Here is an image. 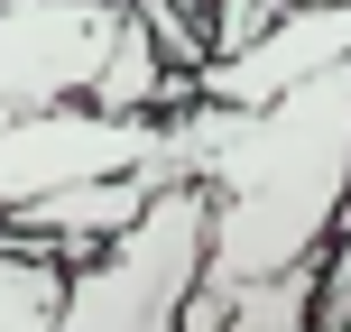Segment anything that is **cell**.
<instances>
[{
	"instance_id": "7",
	"label": "cell",
	"mask_w": 351,
	"mask_h": 332,
	"mask_svg": "<svg viewBox=\"0 0 351 332\" xmlns=\"http://www.w3.org/2000/svg\"><path fill=\"white\" fill-rule=\"evenodd\" d=\"M351 323V185H342V212H333V240L315 259V332H342Z\"/></svg>"
},
{
	"instance_id": "5",
	"label": "cell",
	"mask_w": 351,
	"mask_h": 332,
	"mask_svg": "<svg viewBox=\"0 0 351 332\" xmlns=\"http://www.w3.org/2000/svg\"><path fill=\"white\" fill-rule=\"evenodd\" d=\"M315 259H324V249H315ZM315 259H296V268H278V277L241 286L213 332H315ZM342 332H351V323H342Z\"/></svg>"
},
{
	"instance_id": "4",
	"label": "cell",
	"mask_w": 351,
	"mask_h": 332,
	"mask_svg": "<svg viewBox=\"0 0 351 332\" xmlns=\"http://www.w3.org/2000/svg\"><path fill=\"white\" fill-rule=\"evenodd\" d=\"M342 55H351V0H278L259 37H241L222 55H194L185 84L204 102H268V92L305 84V74L342 65Z\"/></svg>"
},
{
	"instance_id": "2",
	"label": "cell",
	"mask_w": 351,
	"mask_h": 332,
	"mask_svg": "<svg viewBox=\"0 0 351 332\" xmlns=\"http://www.w3.org/2000/svg\"><path fill=\"white\" fill-rule=\"evenodd\" d=\"M204 185H158L139 222L102 240V259L65 268V305L47 332H176V305L204 268Z\"/></svg>"
},
{
	"instance_id": "3",
	"label": "cell",
	"mask_w": 351,
	"mask_h": 332,
	"mask_svg": "<svg viewBox=\"0 0 351 332\" xmlns=\"http://www.w3.org/2000/svg\"><path fill=\"white\" fill-rule=\"evenodd\" d=\"M111 28H121V0H0V120L74 102Z\"/></svg>"
},
{
	"instance_id": "1",
	"label": "cell",
	"mask_w": 351,
	"mask_h": 332,
	"mask_svg": "<svg viewBox=\"0 0 351 332\" xmlns=\"http://www.w3.org/2000/svg\"><path fill=\"white\" fill-rule=\"evenodd\" d=\"M148 185H204V268H194L176 332H213L241 286L315 259L333 240L351 185V55L268 102H204L158 111V148L139 157Z\"/></svg>"
},
{
	"instance_id": "6",
	"label": "cell",
	"mask_w": 351,
	"mask_h": 332,
	"mask_svg": "<svg viewBox=\"0 0 351 332\" xmlns=\"http://www.w3.org/2000/svg\"><path fill=\"white\" fill-rule=\"evenodd\" d=\"M65 305V259L0 240V332H47Z\"/></svg>"
}]
</instances>
